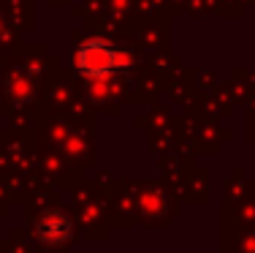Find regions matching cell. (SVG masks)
I'll return each instance as SVG.
<instances>
[{
    "mask_svg": "<svg viewBox=\"0 0 255 253\" xmlns=\"http://www.w3.org/2000/svg\"><path fill=\"white\" fill-rule=\"evenodd\" d=\"M117 63L120 60L114 57L112 46H103V44H87L79 52V68L87 71V74H109Z\"/></svg>",
    "mask_w": 255,
    "mask_h": 253,
    "instance_id": "6da1fadb",
    "label": "cell"
}]
</instances>
